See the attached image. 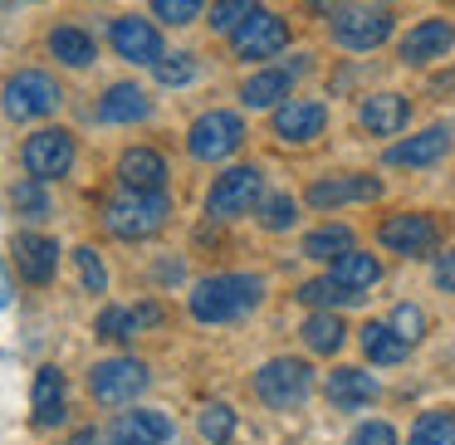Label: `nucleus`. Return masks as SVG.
<instances>
[{
    "label": "nucleus",
    "instance_id": "nucleus-1",
    "mask_svg": "<svg viewBox=\"0 0 455 445\" xmlns=\"http://www.w3.org/2000/svg\"><path fill=\"white\" fill-rule=\"evenodd\" d=\"M265 298V279L255 274H211L191 289V314L201 323H235Z\"/></svg>",
    "mask_w": 455,
    "mask_h": 445
},
{
    "label": "nucleus",
    "instance_id": "nucleus-2",
    "mask_svg": "<svg viewBox=\"0 0 455 445\" xmlns=\"http://www.w3.org/2000/svg\"><path fill=\"white\" fill-rule=\"evenodd\" d=\"M167 216H172L167 191H132V187H123L118 196L103 206V226H108L118 240H148V235H157V230L167 226Z\"/></svg>",
    "mask_w": 455,
    "mask_h": 445
},
{
    "label": "nucleus",
    "instance_id": "nucleus-3",
    "mask_svg": "<svg viewBox=\"0 0 455 445\" xmlns=\"http://www.w3.org/2000/svg\"><path fill=\"white\" fill-rule=\"evenodd\" d=\"M255 396L265 406H275V411H294V406L308 401V392H314V367L299 362V357H275V362H265L255 372Z\"/></svg>",
    "mask_w": 455,
    "mask_h": 445
},
{
    "label": "nucleus",
    "instance_id": "nucleus-4",
    "mask_svg": "<svg viewBox=\"0 0 455 445\" xmlns=\"http://www.w3.org/2000/svg\"><path fill=\"white\" fill-rule=\"evenodd\" d=\"M240 147H245V123H240V113H226V108L201 113L187 132V152L196 162H226Z\"/></svg>",
    "mask_w": 455,
    "mask_h": 445
},
{
    "label": "nucleus",
    "instance_id": "nucleus-5",
    "mask_svg": "<svg viewBox=\"0 0 455 445\" xmlns=\"http://www.w3.org/2000/svg\"><path fill=\"white\" fill-rule=\"evenodd\" d=\"M265 196V171L259 167H235L226 177H216V187L206 191V216L211 220H235L250 216Z\"/></svg>",
    "mask_w": 455,
    "mask_h": 445
},
{
    "label": "nucleus",
    "instance_id": "nucleus-6",
    "mask_svg": "<svg viewBox=\"0 0 455 445\" xmlns=\"http://www.w3.org/2000/svg\"><path fill=\"white\" fill-rule=\"evenodd\" d=\"M5 113H11L15 123H35V118H50L54 108H60V83L50 79V74H40V69H20V74H11L5 79Z\"/></svg>",
    "mask_w": 455,
    "mask_h": 445
},
{
    "label": "nucleus",
    "instance_id": "nucleus-7",
    "mask_svg": "<svg viewBox=\"0 0 455 445\" xmlns=\"http://www.w3.org/2000/svg\"><path fill=\"white\" fill-rule=\"evenodd\" d=\"M148 382H152V372L138 357H108V362H99L89 372V392H93V401H103V406H128L132 396L148 392Z\"/></svg>",
    "mask_w": 455,
    "mask_h": 445
},
{
    "label": "nucleus",
    "instance_id": "nucleus-8",
    "mask_svg": "<svg viewBox=\"0 0 455 445\" xmlns=\"http://www.w3.org/2000/svg\"><path fill=\"white\" fill-rule=\"evenodd\" d=\"M25 171L30 177H40V181H54V177H64V171L74 167V132H64V128H40L35 138H25Z\"/></svg>",
    "mask_w": 455,
    "mask_h": 445
},
{
    "label": "nucleus",
    "instance_id": "nucleus-9",
    "mask_svg": "<svg viewBox=\"0 0 455 445\" xmlns=\"http://www.w3.org/2000/svg\"><path fill=\"white\" fill-rule=\"evenodd\" d=\"M230 44H235V60H250V64L275 60V54L289 44V25L279 20L275 11H255L235 35H230Z\"/></svg>",
    "mask_w": 455,
    "mask_h": 445
},
{
    "label": "nucleus",
    "instance_id": "nucleus-10",
    "mask_svg": "<svg viewBox=\"0 0 455 445\" xmlns=\"http://www.w3.org/2000/svg\"><path fill=\"white\" fill-rule=\"evenodd\" d=\"M377 240H382L392 255H431L435 240H441V226H435L431 216H421V211H402V216L382 220Z\"/></svg>",
    "mask_w": 455,
    "mask_h": 445
},
{
    "label": "nucleus",
    "instance_id": "nucleus-11",
    "mask_svg": "<svg viewBox=\"0 0 455 445\" xmlns=\"http://www.w3.org/2000/svg\"><path fill=\"white\" fill-rule=\"evenodd\" d=\"M323 128H328V108L318 99H284L275 108V138L279 142H314V138H323Z\"/></svg>",
    "mask_w": 455,
    "mask_h": 445
},
{
    "label": "nucleus",
    "instance_id": "nucleus-12",
    "mask_svg": "<svg viewBox=\"0 0 455 445\" xmlns=\"http://www.w3.org/2000/svg\"><path fill=\"white\" fill-rule=\"evenodd\" d=\"M113 50H118V60L128 64H157L162 60V35L152 20H142V15H118L108 30Z\"/></svg>",
    "mask_w": 455,
    "mask_h": 445
},
{
    "label": "nucleus",
    "instance_id": "nucleus-13",
    "mask_svg": "<svg viewBox=\"0 0 455 445\" xmlns=\"http://www.w3.org/2000/svg\"><path fill=\"white\" fill-rule=\"evenodd\" d=\"M392 35V15L387 11H338L333 15V40L343 50H377V44Z\"/></svg>",
    "mask_w": 455,
    "mask_h": 445
},
{
    "label": "nucleus",
    "instance_id": "nucleus-14",
    "mask_svg": "<svg viewBox=\"0 0 455 445\" xmlns=\"http://www.w3.org/2000/svg\"><path fill=\"white\" fill-rule=\"evenodd\" d=\"M382 181L377 177H323L308 187V206L314 211H333V206H353V201H377Z\"/></svg>",
    "mask_w": 455,
    "mask_h": 445
},
{
    "label": "nucleus",
    "instance_id": "nucleus-15",
    "mask_svg": "<svg viewBox=\"0 0 455 445\" xmlns=\"http://www.w3.org/2000/svg\"><path fill=\"white\" fill-rule=\"evenodd\" d=\"M15 265H20L25 284H50L54 269H60V245H54L50 235L20 230V235H15Z\"/></svg>",
    "mask_w": 455,
    "mask_h": 445
},
{
    "label": "nucleus",
    "instance_id": "nucleus-16",
    "mask_svg": "<svg viewBox=\"0 0 455 445\" xmlns=\"http://www.w3.org/2000/svg\"><path fill=\"white\" fill-rule=\"evenodd\" d=\"M451 44H455V25H451V20H421V25H416V30L402 40V50H396V54H402V64H411V69H416V64L441 60Z\"/></svg>",
    "mask_w": 455,
    "mask_h": 445
},
{
    "label": "nucleus",
    "instance_id": "nucleus-17",
    "mask_svg": "<svg viewBox=\"0 0 455 445\" xmlns=\"http://www.w3.org/2000/svg\"><path fill=\"white\" fill-rule=\"evenodd\" d=\"M445 152H451V128H426V132H416V138L387 147V167H431Z\"/></svg>",
    "mask_w": 455,
    "mask_h": 445
},
{
    "label": "nucleus",
    "instance_id": "nucleus-18",
    "mask_svg": "<svg viewBox=\"0 0 455 445\" xmlns=\"http://www.w3.org/2000/svg\"><path fill=\"white\" fill-rule=\"evenodd\" d=\"M118 181L132 191H162L167 187V162H162V152L152 147H128L118 157Z\"/></svg>",
    "mask_w": 455,
    "mask_h": 445
},
{
    "label": "nucleus",
    "instance_id": "nucleus-19",
    "mask_svg": "<svg viewBox=\"0 0 455 445\" xmlns=\"http://www.w3.org/2000/svg\"><path fill=\"white\" fill-rule=\"evenodd\" d=\"M406 118H411V103H406L402 93H372V99H363V113H357V123H363L367 132H377V138L402 132Z\"/></svg>",
    "mask_w": 455,
    "mask_h": 445
},
{
    "label": "nucleus",
    "instance_id": "nucleus-20",
    "mask_svg": "<svg viewBox=\"0 0 455 445\" xmlns=\"http://www.w3.org/2000/svg\"><path fill=\"white\" fill-rule=\"evenodd\" d=\"M328 396L343 411H357V406L377 401V377L363 372V367H338V372H328Z\"/></svg>",
    "mask_w": 455,
    "mask_h": 445
},
{
    "label": "nucleus",
    "instance_id": "nucleus-21",
    "mask_svg": "<svg viewBox=\"0 0 455 445\" xmlns=\"http://www.w3.org/2000/svg\"><path fill=\"white\" fill-rule=\"evenodd\" d=\"M289 89H294V69H259L255 79H245L240 103L245 108H279L289 99Z\"/></svg>",
    "mask_w": 455,
    "mask_h": 445
},
{
    "label": "nucleus",
    "instance_id": "nucleus-22",
    "mask_svg": "<svg viewBox=\"0 0 455 445\" xmlns=\"http://www.w3.org/2000/svg\"><path fill=\"white\" fill-rule=\"evenodd\" d=\"M148 113H152V103L138 83H113L99 103V123H142Z\"/></svg>",
    "mask_w": 455,
    "mask_h": 445
},
{
    "label": "nucleus",
    "instance_id": "nucleus-23",
    "mask_svg": "<svg viewBox=\"0 0 455 445\" xmlns=\"http://www.w3.org/2000/svg\"><path fill=\"white\" fill-rule=\"evenodd\" d=\"M50 54L60 64H69V69H89V64L99 60V44H93V35H84L79 25H60V30H50Z\"/></svg>",
    "mask_w": 455,
    "mask_h": 445
},
{
    "label": "nucleus",
    "instance_id": "nucleus-24",
    "mask_svg": "<svg viewBox=\"0 0 455 445\" xmlns=\"http://www.w3.org/2000/svg\"><path fill=\"white\" fill-rule=\"evenodd\" d=\"M64 421V372L40 367L35 372V425H60Z\"/></svg>",
    "mask_w": 455,
    "mask_h": 445
},
{
    "label": "nucleus",
    "instance_id": "nucleus-25",
    "mask_svg": "<svg viewBox=\"0 0 455 445\" xmlns=\"http://www.w3.org/2000/svg\"><path fill=\"white\" fill-rule=\"evenodd\" d=\"M343 289H353V294H363V289H372L377 279H382V265H377V255H367V250H343V255L333 259V274Z\"/></svg>",
    "mask_w": 455,
    "mask_h": 445
},
{
    "label": "nucleus",
    "instance_id": "nucleus-26",
    "mask_svg": "<svg viewBox=\"0 0 455 445\" xmlns=\"http://www.w3.org/2000/svg\"><path fill=\"white\" fill-rule=\"evenodd\" d=\"M172 416L167 411H123L113 435H128V441H152V445H167L172 441Z\"/></svg>",
    "mask_w": 455,
    "mask_h": 445
},
{
    "label": "nucleus",
    "instance_id": "nucleus-27",
    "mask_svg": "<svg viewBox=\"0 0 455 445\" xmlns=\"http://www.w3.org/2000/svg\"><path fill=\"white\" fill-rule=\"evenodd\" d=\"M363 353L372 357V362L392 367V362H402V357L411 353V343H406V338L396 333L392 323H367V328H363Z\"/></svg>",
    "mask_w": 455,
    "mask_h": 445
},
{
    "label": "nucleus",
    "instance_id": "nucleus-28",
    "mask_svg": "<svg viewBox=\"0 0 455 445\" xmlns=\"http://www.w3.org/2000/svg\"><path fill=\"white\" fill-rule=\"evenodd\" d=\"M343 338H347V328H343V318H338V314H308V323H304V343H308V353L333 357L338 347H343Z\"/></svg>",
    "mask_w": 455,
    "mask_h": 445
},
{
    "label": "nucleus",
    "instance_id": "nucleus-29",
    "mask_svg": "<svg viewBox=\"0 0 455 445\" xmlns=\"http://www.w3.org/2000/svg\"><path fill=\"white\" fill-rule=\"evenodd\" d=\"M343 250H353V230L347 226H323L314 235H304V259H338Z\"/></svg>",
    "mask_w": 455,
    "mask_h": 445
},
{
    "label": "nucleus",
    "instance_id": "nucleus-30",
    "mask_svg": "<svg viewBox=\"0 0 455 445\" xmlns=\"http://www.w3.org/2000/svg\"><path fill=\"white\" fill-rule=\"evenodd\" d=\"M406 445H455V411H426Z\"/></svg>",
    "mask_w": 455,
    "mask_h": 445
},
{
    "label": "nucleus",
    "instance_id": "nucleus-31",
    "mask_svg": "<svg viewBox=\"0 0 455 445\" xmlns=\"http://www.w3.org/2000/svg\"><path fill=\"white\" fill-rule=\"evenodd\" d=\"M11 201H15V211H20L25 220H44V216H50V191H44V181H40V177L15 181Z\"/></svg>",
    "mask_w": 455,
    "mask_h": 445
},
{
    "label": "nucleus",
    "instance_id": "nucleus-32",
    "mask_svg": "<svg viewBox=\"0 0 455 445\" xmlns=\"http://www.w3.org/2000/svg\"><path fill=\"white\" fill-rule=\"evenodd\" d=\"M299 298H304L308 308H328V304L338 308V304H357L363 294H353V289H343L338 279H308V284L299 289Z\"/></svg>",
    "mask_w": 455,
    "mask_h": 445
},
{
    "label": "nucleus",
    "instance_id": "nucleus-33",
    "mask_svg": "<svg viewBox=\"0 0 455 445\" xmlns=\"http://www.w3.org/2000/svg\"><path fill=\"white\" fill-rule=\"evenodd\" d=\"M255 11H259L255 0H216V5H211V30H216V35H235Z\"/></svg>",
    "mask_w": 455,
    "mask_h": 445
},
{
    "label": "nucleus",
    "instance_id": "nucleus-34",
    "mask_svg": "<svg viewBox=\"0 0 455 445\" xmlns=\"http://www.w3.org/2000/svg\"><path fill=\"white\" fill-rule=\"evenodd\" d=\"M196 425H201V435H206L211 445H226L230 435H235V411H230L226 401H211L206 411H201Z\"/></svg>",
    "mask_w": 455,
    "mask_h": 445
},
{
    "label": "nucleus",
    "instance_id": "nucleus-35",
    "mask_svg": "<svg viewBox=\"0 0 455 445\" xmlns=\"http://www.w3.org/2000/svg\"><path fill=\"white\" fill-rule=\"evenodd\" d=\"M152 69H157V83H167V89H181V83L196 79V60L191 54H162Z\"/></svg>",
    "mask_w": 455,
    "mask_h": 445
},
{
    "label": "nucleus",
    "instance_id": "nucleus-36",
    "mask_svg": "<svg viewBox=\"0 0 455 445\" xmlns=\"http://www.w3.org/2000/svg\"><path fill=\"white\" fill-rule=\"evenodd\" d=\"M74 259H79L84 289H89V294H103V289H108V269H103L99 250H93V245H79V250H74Z\"/></svg>",
    "mask_w": 455,
    "mask_h": 445
},
{
    "label": "nucleus",
    "instance_id": "nucleus-37",
    "mask_svg": "<svg viewBox=\"0 0 455 445\" xmlns=\"http://www.w3.org/2000/svg\"><path fill=\"white\" fill-rule=\"evenodd\" d=\"M201 5L206 0H152V15L162 25H191V20H201Z\"/></svg>",
    "mask_w": 455,
    "mask_h": 445
},
{
    "label": "nucleus",
    "instance_id": "nucleus-38",
    "mask_svg": "<svg viewBox=\"0 0 455 445\" xmlns=\"http://www.w3.org/2000/svg\"><path fill=\"white\" fill-rule=\"evenodd\" d=\"M294 216H299L294 196H269V201H259V226H265V230H289V226H294Z\"/></svg>",
    "mask_w": 455,
    "mask_h": 445
},
{
    "label": "nucleus",
    "instance_id": "nucleus-39",
    "mask_svg": "<svg viewBox=\"0 0 455 445\" xmlns=\"http://www.w3.org/2000/svg\"><path fill=\"white\" fill-rule=\"evenodd\" d=\"M99 338H113V343H128V338H132L128 308H103V314H99Z\"/></svg>",
    "mask_w": 455,
    "mask_h": 445
},
{
    "label": "nucleus",
    "instance_id": "nucleus-40",
    "mask_svg": "<svg viewBox=\"0 0 455 445\" xmlns=\"http://www.w3.org/2000/svg\"><path fill=\"white\" fill-rule=\"evenodd\" d=\"M392 328H396V333L406 338V343H416V338L426 333V314H421V308H416V304H402V308H396V314H392Z\"/></svg>",
    "mask_w": 455,
    "mask_h": 445
},
{
    "label": "nucleus",
    "instance_id": "nucleus-41",
    "mask_svg": "<svg viewBox=\"0 0 455 445\" xmlns=\"http://www.w3.org/2000/svg\"><path fill=\"white\" fill-rule=\"evenodd\" d=\"M353 445H396V431L387 421H363L353 431Z\"/></svg>",
    "mask_w": 455,
    "mask_h": 445
},
{
    "label": "nucleus",
    "instance_id": "nucleus-42",
    "mask_svg": "<svg viewBox=\"0 0 455 445\" xmlns=\"http://www.w3.org/2000/svg\"><path fill=\"white\" fill-rule=\"evenodd\" d=\"M435 289H445V294H455V250H445V255H435Z\"/></svg>",
    "mask_w": 455,
    "mask_h": 445
},
{
    "label": "nucleus",
    "instance_id": "nucleus-43",
    "mask_svg": "<svg viewBox=\"0 0 455 445\" xmlns=\"http://www.w3.org/2000/svg\"><path fill=\"white\" fill-rule=\"evenodd\" d=\"M64 445H99V431H93V425H84V431H74Z\"/></svg>",
    "mask_w": 455,
    "mask_h": 445
},
{
    "label": "nucleus",
    "instance_id": "nucleus-44",
    "mask_svg": "<svg viewBox=\"0 0 455 445\" xmlns=\"http://www.w3.org/2000/svg\"><path fill=\"white\" fill-rule=\"evenodd\" d=\"M308 5H314V15H338L347 0H308Z\"/></svg>",
    "mask_w": 455,
    "mask_h": 445
},
{
    "label": "nucleus",
    "instance_id": "nucleus-45",
    "mask_svg": "<svg viewBox=\"0 0 455 445\" xmlns=\"http://www.w3.org/2000/svg\"><path fill=\"white\" fill-rule=\"evenodd\" d=\"M11 304V274H5V265H0V308Z\"/></svg>",
    "mask_w": 455,
    "mask_h": 445
},
{
    "label": "nucleus",
    "instance_id": "nucleus-46",
    "mask_svg": "<svg viewBox=\"0 0 455 445\" xmlns=\"http://www.w3.org/2000/svg\"><path fill=\"white\" fill-rule=\"evenodd\" d=\"M431 89H435V93H451V89H455V69H451V74H441V79H435Z\"/></svg>",
    "mask_w": 455,
    "mask_h": 445
},
{
    "label": "nucleus",
    "instance_id": "nucleus-47",
    "mask_svg": "<svg viewBox=\"0 0 455 445\" xmlns=\"http://www.w3.org/2000/svg\"><path fill=\"white\" fill-rule=\"evenodd\" d=\"M113 445H152V441H128V435H113Z\"/></svg>",
    "mask_w": 455,
    "mask_h": 445
}]
</instances>
